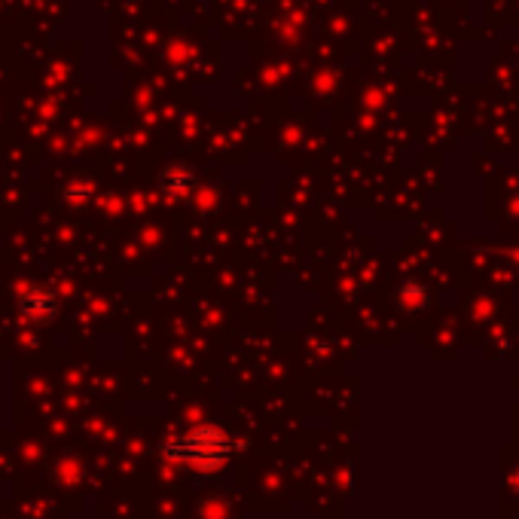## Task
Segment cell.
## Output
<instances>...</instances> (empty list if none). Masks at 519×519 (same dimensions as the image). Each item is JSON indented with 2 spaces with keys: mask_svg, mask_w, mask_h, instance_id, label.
Wrapping results in <instances>:
<instances>
[{
  "mask_svg": "<svg viewBox=\"0 0 519 519\" xmlns=\"http://www.w3.org/2000/svg\"><path fill=\"white\" fill-rule=\"evenodd\" d=\"M233 437L220 428H193L190 434L171 437L165 443V458L178 461V465H190L199 471H220L229 458H233Z\"/></svg>",
  "mask_w": 519,
  "mask_h": 519,
  "instance_id": "6da1fadb",
  "label": "cell"
}]
</instances>
